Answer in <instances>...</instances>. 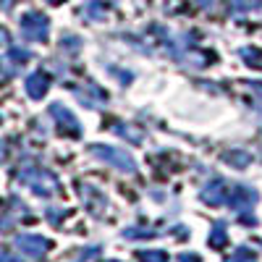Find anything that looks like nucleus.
Masks as SVG:
<instances>
[{
	"instance_id": "f257e3e1",
	"label": "nucleus",
	"mask_w": 262,
	"mask_h": 262,
	"mask_svg": "<svg viewBox=\"0 0 262 262\" xmlns=\"http://www.w3.org/2000/svg\"><path fill=\"white\" fill-rule=\"evenodd\" d=\"M92 155H95V158H100V160H105V163H111L113 168H118V170H123V173H134V170H137L134 158H131L126 149H116V147H102V144H95V147H92Z\"/></svg>"
},
{
	"instance_id": "f03ea898",
	"label": "nucleus",
	"mask_w": 262,
	"mask_h": 262,
	"mask_svg": "<svg viewBox=\"0 0 262 262\" xmlns=\"http://www.w3.org/2000/svg\"><path fill=\"white\" fill-rule=\"evenodd\" d=\"M48 32H50V21L39 11H29V13L21 16V34L29 42H42L48 37Z\"/></svg>"
},
{
	"instance_id": "7ed1b4c3",
	"label": "nucleus",
	"mask_w": 262,
	"mask_h": 262,
	"mask_svg": "<svg viewBox=\"0 0 262 262\" xmlns=\"http://www.w3.org/2000/svg\"><path fill=\"white\" fill-rule=\"evenodd\" d=\"M231 191H233V186H231L228 181L215 179V181H210V184L202 189V200H205L207 205H226V202H231Z\"/></svg>"
},
{
	"instance_id": "20e7f679",
	"label": "nucleus",
	"mask_w": 262,
	"mask_h": 262,
	"mask_svg": "<svg viewBox=\"0 0 262 262\" xmlns=\"http://www.w3.org/2000/svg\"><path fill=\"white\" fill-rule=\"evenodd\" d=\"M21 181H24V184H29L37 194H42V196H45V194H53L55 191V179L50 176V173L48 170H27V173H21Z\"/></svg>"
},
{
	"instance_id": "39448f33",
	"label": "nucleus",
	"mask_w": 262,
	"mask_h": 262,
	"mask_svg": "<svg viewBox=\"0 0 262 262\" xmlns=\"http://www.w3.org/2000/svg\"><path fill=\"white\" fill-rule=\"evenodd\" d=\"M50 116L58 121V126H60V134H69V137H79V134H81L79 121L74 118V113L66 111L63 105H53V107H50Z\"/></svg>"
},
{
	"instance_id": "423d86ee",
	"label": "nucleus",
	"mask_w": 262,
	"mask_h": 262,
	"mask_svg": "<svg viewBox=\"0 0 262 262\" xmlns=\"http://www.w3.org/2000/svg\"><path fill=\"white\" fill-rule=\"evenodd\" d=\"M16 247H18L21 252H24L27 257L37 259V257H42V254L48 252V247H50V244H48L42 236H18V238H16Z\"/></svg>"
},
{
	"instance_id": "0eeeda50",
	"label": "nucleus",
	"mask_w": 262,
	"mask_h": 262,
	"mask_svg": "<svg viewBox=\"0 0 262 262\" xmlns=\"http://www.w3.org/2000/svg\"><path fill=\"white\" fill-rule=\"evenodd\" d=\"M257 200H259V194L254 189H249V186H233V191H231V205L236 210H242V212L252 210V205Z\"/></svg>"
},
{
	"instance_id": "6e6552de",
	"label": "nucleus",
	"mask_w": 262,
	"mask_h": 262,
	"mask_svg": "<svg viewBox=\"0 0 262 262\" xmlns=\"http://www.w3.org/2000/svg\"><path fill=\"white\" fill-rule=\"evenodd\" d=\"M48 86H50V79H48V74L37 71V74H32V76L27 79V95H29V97H34V100H39L42 95L48 92Z\"/></svg>"
},
{
	"instance_id": "1a4fd4ad",
	"label": "nucleus",
	"mask_w": 262,
	"mask_h": 262,
	"mask_svg": "<svg viewBox=\"0 0 262 262\" xmlns=\"http://www.w3.org/2000/svg\"><path fill=\"white\" fill-rule=\"evenodd\" d=\"M242 60H244L247 66H252V69H259V71H262V50H257V48H244V50H242Z\"/></svg>"
},
{
	"instance_id": "9d476101",
	"label": "nucleus",
	"mask_w": 262,
	"mask_h": 262,
	"mask_svg": "<svg viewBox=\"0 0 262 262\" xmlns=\"http://www.w3.org/2000/svg\"><path fill=\"white\" fill-rule=\"evenodd\" d=\"M76 95L86 102V105H92V107H97L102 100H105V95L97 90V86H90V92H81V90H76Z\"/></svg>"
},
{
	"instance_id": "9b49d317",
	"label": "nucleus",
	"mask_w": 262,
	"mask_h": 262,
	"mask_svg": "<svg viewBox=\"0 0 262 262\" xmlns=\"http://www.w3.org/2000/svg\"><path fill=\"white\" fill-rule=\"evenodd\" d=\"M228 262H257V252H252V249L242 247V249H236V254H233V257H228Z\"/></svg>"
},
{
	"instance_id": "f8f14e48",
	"label": "nucleus",
	"mask_w": 262,
	"mask_h": 262,
	"mask_svg": "<svg viewBox=\"0 0 262 262\" xmlns=\"http://www.w3.org/2000/svg\"><path fill=\"white\" fill-rule=\"evenodd\" d=\"M226 242H228L226 228H223V226H217V228L210 233V244H212V247H226Z\"/></svg>"
},
{
	"instance_id": "ddd939ff",
	"label": "nucleus",
	"mask_w": 262,
	"mask_h": 262,
	"mask_svg": "<svg viewBox=\"0 0 262 262\" xmlns=\"http://www.w3.org/2000/svg\"><path fill=\"white\" fill-rule=\"evenodd\" d=\"M139 259L142 262H168L165 252H160V249H155V252H139Z\"/></svg>"
},
{
	"instance_id": "4468645a",
	"label": "nucleus",
	"mask_w": 262,
	"mask_h": 262,
	"mask_svg": "<svg viewBox=\"0 0 262 262\" xmlns=\"http://www.w3.org/2000/svg\"><path fill=\"white\" fill-rule=\"evenodd\" d=\"M226 158H228V160H233V163H242V165H244V163L249 160L247 155H233V152H228V155H226Z\"/></svg>"
},
{
	"instance_id": "2eb2a0df",
	"label": "nucleus",
	"mask_w": 262,
	"mask_h": 262,
	"mask_svg": "<svg viewBox=\"0 0 262 262\" xmlns=\"http://www.w3.org/2000/svg\"><path fill=\"white\" fill-rule=\"evenodd\" d=\"M181 262H200V257H191V254H181Z\"/></svg>"
},
{
	"instance_id": "dca6fc26",
	"label": "nucleus",
	"mask_w": 262,
	"mask_h": 262,
	"mask_svg": "<svg viewBox=\"0 0 262 262\" xmlns=\"http://www.w3.org/2000/svg\"><path fill=\"white\" fill-rule=\"evenodd\" d=\"M3 42H8V34H6L3 29H0V45H3Z\"/></svg>"
},
{
	"instance_id": "f3484780",
	"label": "nucleus",
	"mask_w": 262,
	"mask_h": 262,
	"mask_svg": "<svg viewBox=\"0 0 262 262\" xmlns=\"http://www.w3.org/2000/svg\"><path fill=\"white\" fill-rule=\"evenodd\" d=\"M13 6V0H3V8H11Z\"/></svg>"
},
{
	"instance_id": "a211bd4d",
	"label": "nucleus",
	"mask_w": 262,
	"mask_h": 262,
	"mask_svg": "<svg viewBox=\"0 0 262 262\" xmlns=\"http://www.w3.org/2000/svg\"><path fill=\"white\" fill-rule=\"evenodd\" d=\"M196 3H202V6H207V3H210V0H196Z\"/></svg>"
},
{
	"instance_id": "6ab92c4d",
	"label": "nucleus",
	"mask_w": 262,
	"mask_h": 262,
	"mask_svg": "<svg viewBox=\"0 0 262 262\" xmlns=\"http://www.w3.org/2000/svg\"><path fill=\"white\" fill-rule=\"evenodd\" d=\"M50 3H60V0H50Z\"/></svg>"
},
{
	"instance_id": "aec40b11",
	"label": "nucleus",
	"mask_w": 262,
	"mask_h": 262,
	"mask_svg": "<svg viewBox=\"0 0 262 262\" xmlns=\"http://www.w3.org/2000/svg\"><path fill=\"white\" fill-rule=\"evenodd\" d=\"M0 158H3V149H0Z\"/></svg>"
},
{
	"instance_id": "412c9836",
	"label": "nucleus",
	"mask_w": 262,
	"mask_h": 262,
	"mask_svg": "<svg viewBox=\"0 0 262 262\" xmlns=\"http://www.w3.org/2000/svg\"><path fill=\"white\" fill-rule=\"evenodd\" d=\"M113 262H116V259H113Z\"/></svg>"
}]
</instances>
